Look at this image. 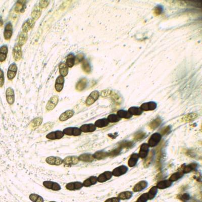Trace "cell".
I'll use <instances>...</instances> for the list:
<instances>
[{
	"instance_id": "f546056e",
	"label": "cell",
	"mask_w": 202,
	"mask_h": 202,
	"mask_svg": "<svg viewBox=\"0 0 202 202\" xmlns=\"http://www.w3.org/2000/svg\"><path fill=\"white\" fill-rule=\"evenodd\" d=\"M172 185V182H170L168 179V180H162V181L158 182L156 186L158 189H164L170 187Z\"/></svg>"
},
{
	"instance_id": "f6af8a7d",
	"label": "cell",
	"mask_w": 202,
	"mask_h": 202,
	"mask_svg": "<svg viewBox=\"0 0 202 202\" xmlns=\"http://www.w3.org/2000/svg\"><path fill=\"white\" fill-rule=\"evenodd\" d=\"M161 123H162L161 119L160 118H157L150 123L149 127L151 130H154L158 127L161 125Z\"/></svg>"
},
{
	"instance_id": "94428289",
	"label": "cell",
	"mask_w": 202,
	"mask_h": 202,
	"mask_svg": "<svg viewBox=\"0 0 202 202\" xmlns=\"http://www.w3.org/2000/svg\"><path fill=\"white\" fill-rule=\"evenodd\" d=\"M120 200L118 197H113L107 199L105 202H120Z\"/></svg>"
},
{
	"instance_id": "d6986e66",
	"label": "cell",
	"mask_w": 202,
	"mask_h": 202,
	"mask_svg": "<svg viewBox=\"0 0 202 202\" xmlns=\"http://www.w3.org/2000/svg\"><path fill=\"white\" fill-rule=\"evenodd\" d=\"M79 128L82 133H93L96 130V127L95 124L90 123L82 125Z\"/></svg>"
},
{
	"instance_id": "bcb514c9",
	"label": "cell",
	"mask_w": 202,
	"mask_h": 202,
	"mask_svg": "<svg viewBox=\"0 0 202 202\" xmlns=\"http://www.w3.org/2000/svg\"><path fill=\"white\" fill-rule=\"evenodd\" d=\"M81 67H82L83 71L87 74L90 73L92 71V68H91L90 64L87 60H84L82 61Z\"/></svg>"
},
{
	"instance_id": "7bdbcfd3",
	"label": "cell",
	"mask_w": 202,
	"mask_h": 202,
	"mask_svg": "<svg viewBox=\"0 0 202 202\" xmlns=\"http://www.w3.org/2000/svg\"><path fill=\"white\" fill-rule=\"evenodd\" d=\"M158 188H157L156 186H154L151 188V189L149 190L148 194V200H152L153 199H154L157 194H158Z\"/></svg>"
},
{
	"instance_id": "b9f144b4",
	"label": "cell",
	"mask_w": 202,
	"mask_h": 202,
	"mask_svg": "<svg viewBox=\"0 0 202 202\" xmlns=\"http://www.w3.org/2000/svg\"><path fill=\"white\" fill-rule=\"evenodd\" d=\"M59 72L60 75L63 77H65L67 75L68 73V67L65 63H61L59 66Z\"/></svg>"
},
{
	"instance_id": "7c38bea8",
	"label": "cell",
	"mask_w": 202,
	"mask_h": 202,
	"mask_svg": "<svg viewBox=\"0 0 202 202\" xmlns=\"http://www.w3.org/2000/svg\"><path fill=\"white\" fill-rule=\"evenodd\" d=\"M157 107V103L153 101L144 103L141 105L140 108L142 111H149L155 110Z\"/></svg>"
},
{
	"instance_id": "484cf974",
	"label": "cell",
	"mask_w": 202,
	"mask_h": 202,
	"mask_svg": "<svg viewBox=\"0 0 202 202\" xmlns=\"http://www.w3.org/2000/svg\"><path fill=\"white\" fill-rule=\"evenodd\" d=\"M78 160L84 162H92L95 159L93 155L89 153L82 154L78 157Z\"/></svg>"
},
{
	"instance_id": "7a4b0ae2",
	"label": "cell",
	"mask_w": 202,
	"mask_h": 202,
	"mask_svg": "<svg viewBox=\"0 0 202 202\" xmlns=\"http://www.w3.org/2000/svg\"><path fill=\"white\" fill-rule=\"evenodd\" d=\"M62 131L64 134L66 136H81L82 133L80 128L77 127H68L64 129Z\"/></svg>"
},
{
	"instance_id": "4dcf8cb0",
	"label": "cell",
	"mask_w": 202,
	"mask_h": 202,
	"mask_svg": "<svg viewBox=\"0 0 202 202\" xmlns=\"http://www.w3.org/2000/svg\"><path fill=\"white\" fill-rule=\"evenodd\" d=\"M41 14V9L40 8L39 6H36L35 8H33L32 11V19L34 20H37L40 17Z\"/></svg>"
},
{
	"instance_id": "3957f363",
	"label": "cell",
	"mask_w": 202,
	"mask_h": 202,
	"mask_svg": "<svg viewBox=\"0 0 202 202\" xmlns=\"http://www.w3.org/2000/svg\"><path fill=\"white\" fill-rule=\"evenodd\" d=\"M43 185L46 188L54 191H59L61 189V185L56 182L47 180L43 182Z\"/></svg>"
},
{
	"instance_id": "52a82bcc",
	"label": "cell",
	"mask_w": 202,
	"mask_h": 202,
	"mask_svg": "<svg viewBox=\"0 0 202 202\" xmlns=\"http://www.w3.org/2000/svg\"><path fill=\"white\" fill-rule=\"evenodd\" d=\"M128 170V168L125 165H120L115 168L112 171L113 176L116 177H119L126 173Z\"/></svg>"
},
{
	"instance_id": "f5cc1de1",
	"label": "cell",
	"mask_w": 202,
	"mask_h": 202,
	"mask_svg": "<svg viewBox=\"0 0 202 202\" xmlns=\"http://www.w3.org/2000/svg\"><path fill=\"white\" fill-rule=\"evenodd\" d=\"M163 8L161 6H157L154 8V14L155 16H159L162 13Z\"/></svg>"
},
{
	"instance_id": "f907efd6",
	"label": "cell",
	"mask_w": 202,
	"mask_h": 202,
	"mask_svg": "<svg viewBox=\"0 0 202 202\" xmlns=\"http://www.w3.org/2000/svg\"><path fill=\"white\" fill-rule=\"evenodd\" d=\"M122 148H120V147L114 149V150H112L109 153V156L110 157H115L119 154H120Z\"/></svg>"
},
{
	"instance_id": "c3c4849f",
	"label": "cell",
	"mask_w": 202,
	"mask_h": 202,
	"mask_svg": "<svg viewBox=\"0 0 202 202\" xmlns=\"http://www.w3.org/2000/svg\"><path fill=\"white\" fill-rule=\"evenodd\" d=\"M107 119L109 122V123H116L118 122L121 120L120 117L115 114H111L110 115H109Z\"/></svg>"
},
{
	"instance_id": "ba28073f",
	"label": "cell",
	"mask_w": 202,
	"mask_h": 202,
	"mask_svg": "<svg viewBox=\"0 0 202 202\" xmlns=\"http://www.w3.org/2000/svg\"><path fill=\"white\" fill-rule=\"evenodd\" d=\"M65 134H64L63 131L61 130H56V131H52L47 134L46 138L50 140H56L60 139L62 137H64Z\"/></svg>"
},
{
	"instance_id": "ab89813d",
	"label": "cell",
	"mask_w": 202,
	"mask_h": 202,
	"mask_svg": "<svg viewBox=\"0 0 202 202\" xmlns=\"http://www.w3.org/2000/svg\"><path fill=\"white\" fill-rule=\"evenodd\" d=\"M117 115L120 117V118H124L126 119L131 118L133 117V115L130 114L128 111L124 110H120L117 113Z\"/></svg>"
},
{
	"instance_id": "e0dca14e",
	"label": "cell",
	"mask_w": 202,
	"mask_h": 202,
	"mask_svg": "<svg viewBox=\"0 0 202 202\" xmlns=\"http://www.w3.org/2000/svg\"><path fill=\"white\" fill-rule=\"evenodd\" d=\"M148 186V182L145 180H142L136 183L133 188V191L136 192H140L145 189Z\"/></svg>"
},
{
	"instance_id": "ee69618b",
	"label": "cell",
	"mask_w": 202,
	"mask_h": 202,
	"mask_svg": "<svg viewBox=\"0 0 202 202\" xmlns=\"http://www.w3.org/2000/svg\"><path fill=\"white\" fill-rule=\"evenodd\" d=\"M75 57L73 54H70L67 56L66 65L68 67L71 68L75 65Z\"/></svg>"
},
{
	"instance_id": "8d00e7d4",
	"label": "cell",
	"mask_w": 202,
	"mask_h": 202,
	"mask_svg": "<svg viewBox=\"0 0 202 202\" xmlns=\"http://www.w3.org/2000/svg\"><path fill=\"white\" fill-rule=\"evenodd\" d=\"M27 38H28L27 33L23 32H21L18 37V44L20 47L23 46L24 44H25L26 42L27 41Z\"/></svg>"
},
{
	"instance_id": "9a60e30c",
	"label": "cell",
	"mask_w": 202,
	"mask_h": 202,
	"mask_svg": "<svg viewBox=\"0 0 202 202\" xmlns=\"http://www.w3.org/2000/svg\"><path fill=\"white\" fill-rule=\"evenodd\" d=\"M6 100L10 105L13 104L15 102L14 91L12 87H8L6 91Z\"/></svg>"
},
{
	"instance_id": "f35d334b",
	"label": "cell",
	"mask_w": 202,
	"mask_h": 202,
	"mask_svg": "<svg viewBox=\"0 0 202 202\" xmlns=\"http://www.w3.org/2000/svg\"><path fill=\"white\" fill-rule=\"evenodd\" d=\"M183 175H184V173L182 171H177V172H175L173 174H172L171 176L169 177V180L172 182H176L179 179H181Z\"/></svg>"
},
{
	"instance_id": "816d5d0a",
	"label": "cell",
	"mask_w": 202,
	"mask_h": 202,
	"mask_svg": "<svg viewBox=\"0 0 202 202\" xmlns=\"http://www.w3.org/2000/svg\"><path fill=\"white\" fill-rule=\"evenodd\" d=\"M148 200V194L147 193H144L142 194V195L139 197V198L137 199L136 202H147Z\"/></svg>"
},
{
	"instance_id": "83f0119b",
	"label": "cell",
	"mask_w": 202,
	"mask_h": 202,
	"mask_svg": "<svg viewBox=\"0 0 202 202\" xmlns=\"http://www.w3.org/2000/svg\"><path fill=\"white\" fill-rule=\"evenodd\" d=\"M8 52V46L3 45L0 47V62H3L7 58Z\"/></svg>"
},
{
	"instance_id": "db71d44e",
	"label": "cell",
	"mask_w": 202,
	"mask_h": 202,
	"mask_svg": "<svg viewBox=\"0 0 202 202\" xmlns=\"http://www.w3.org/2000/svg\"><path fill=\"white\" fill-rule=\"evenodd\" d=\"M84 60V54H79L76 56L75 58V64H78L81 62L83 61Z\"/></svg>"
},
{
	"instance_id": "6da1fadb",
	"label": "cell",
	"mask_w": 202,
	"mask_h": 202,
	"mask_svg": "<svg viewBox=\"0 0 202 202\" xmlns=\"http://www.w3.org/2000/svg\"><path fill=\"white\" fill-rule=\"evenodd\" d=\"M162 139V135L160 133H155L148 139V144L149 147H155L159 144Z\"/></svg>"
},
{
	"instance_id": "1f68e13d",
	"label": "cell",
	"mask_w": 202,
	"mask_h": 202,
	"mask_svg": "<svg viewBox=\"0 0 202 202\" xmlns=\"http://www.w3.org/2000/svg\"><path fill=\"white\" fill-rule=\"evenodd\" d=\"M197 166H198V165H197V163H191V164H188L185 167H184L182 171L184 174L188 173L189 172L196 170V168L197 167Z\"/></svg>"
},
{
	"instance_id": "7402d4cb",
	"label": "cell",
	"mask_w": 202,
	"mask_h": 202,
	"mask_svg": "<svg viewBox=\"0 0 202 202\" xmlns=\"http://www.w3.org/2000/svg\"><path fill=\"white\" fill-rule=\"evenodd\" d=\"M74 111L72 110H68L61 114L59 119L60 121H65L72 117L74 115Z\"/></svg>"
},
{
	"instance_id": "cb8c5ba5",
	"label": "cell",
	"mask_w": 202,
	"mask_h": 202,
	"mask_svg": "<svg viewBox=\"0 0 202 202\" xmlns=\"http://www.w3.org/2000/svg\"><path fill=\"white\" fill-rule=\"evenodd\" d=\"M98 182L97 177L95 176H92L90 177L88 179H86L83 182V186L86 188L90 187V186L96 185Z\"/></svg>"
},
{
	"instance_id": "91938a15",
	"label": "cell",
	"mask_w": 202,
	"mask_h": 202,
	"mask_svg": "<svg viewBox=\"0 0 202 202\" xmlns=\"http://www.w3.org/2000/svg\"><path fill=\"white\" fill-rule=\"evenodd\" d=\"M179 199L183 201H186V200H188L190 199V196L189 194H184L180 195L179 197Z\"/></svg>"
},
{
	"instance_id": "603a6c76",
	"label": "cell",
	"mask_w": 202,
	"mask_h": 202,
	"mask_svg": "<svg viewBox=\"0 0 202 202\" xmlns=\"http://www.w3.org/2000/svg\"><path fill=\"white\" fill-rule=\"evenodd\" d=\"M87 84V80L86 78H81L76 84V90L78 92H81L86 88Z\"/></svg>"
},
{
	"instance_id": "e575fe53",
	"label": "cell",
	"mask_w": 202,
	"mask_h": 202,
	"mask_svg": "<svg viewBox=\"0 0 202 202\" xmlns=\"http://www.w3.org/2000/svg\"><path fill=\"white\" fill-rule=\"evenodd\" d=\"M198 117H199V115L197 114L191 113L188 114L184 116L182 118V120L185 122H191L193 120H195Z\"/></svg>"
},
{
	"instance_id": "7dc6e473",
	"label": "cell",
	"mask_w": 202,
	"mask_h": 202,
	"mask_svg": "<svg viewBox=\"0 0 202 202\" xmlns=\"http://www.w3.org/2000/svg\"><path fill=\"white\" fill-rule=\"evenodd\" d=\"M29 197L32 202H44V200L43 199V197L36 194H30Z\"/></svg>"
},
{
	"instance_id": "277c9868",
	"label": "cell",
	"mask_w": 202,
	"mask_h": 202,
	"mask_svg": "<svg viewBox=\"0 0 202 202\" xmlns=\"http://www.w3.org/2000/svg\"><path fill=\"white\" fill-rule=\"evenodd\" d=\"M99 92L97 90H94L92 92L90 95L87 96V98L85 101V104L87 106H90L92 105L93 104V103L96 102V101L98 100L99 98Z\"/></svg>"
},
{
	"instance_id": "2e32d148",
	"label": "cell",
	"mask_w": 202,
	"mask_h": 202,
	"mask_svg": "<svg viewBox=\"0 0 202 202\" xmlns=\"http://www.w3.org/2000/svg\"><path fill=\"white\" fill-rule=\"evenodd\" d=\"M13 57L16 61L20 60L22 56V51L21 47L18 44H16L13 49Z\"/></svg>"
},
{
	"instance_id": "836d02e7",
	"label": "cell",
	"mask_w": 202,
	"mask_h": 202,
	"mask_svg": "<svg viewBox=\"0 0 202 202\" xmlns=\"http://www.w3.org/2000/svg\"><path fill=\"white\" fill-rule=\"evenodd\" d=\"M95 126L98 128H103L109 124V122L107 118H102L98 119L95 122Z\"/></svg>"
},
{
	"instance_id": "d590c367",
	"label": "cell",
	"mask_w": 202,
	"mask_h": 202,
	"mask_svg": "<svg viewBox=\"0 0 202 202\" xmlns=\"http://www.w3.org/2000/svg\"><path fill=\"white\" fill-rule=\"evenodd\" d=\"M133 196V193L132 191H124L119 194L117 197H118L120 200H127L131 199Z\"/></svg>"
},
{
	"instance_id": "9c48e42d",
	"label": "cell",
	"mask_w": 202,
	"mask_h": 202,
	"mask_svg": "<svg viewBox=\"0 0 202 202\" xmlns=\"http://www.w3.org/2000/svg\"><path fill=\"white\" fill-rule=\"evenodd\" d=\"M17 66L16 64L12 63L10 65L7 71V78L10 81H12L16 76L17 72Z\"/></svg>"
},
{
	"instance_id": "f1b7e54d",
	"label": "cell",
	"mask_w": 202,
	"mask_h": 202,
	"mask_svg": "<svg viewBox=\"0 0 202 202\" xmlns=\"http://www.w3.org/2000/svg\"><path fill=\"white\" fill-rule=\"evenodd\" d=\"M43 118L41 117H36L33 119L30 123V127L32 130H35L40 127L43 122Z\"/></svg>"
},
{
	"instance_id": "9f6ffc18",
	"label": "cell",
	"mask_w": 202,
	"mask_h": 202,
	"mask_svg": "<svg viewBox=\"0 0 202 202\" xmlns=\"http://www.w3.org/2000/svg\"><path fill=\"white\" fill-rule=\"evenodd\" d=\"M49 3H50V1H43H43H40L38 6L42 9L47 8V6L49 5Z\"/></svg>"
},
{
	"instance_id": "8fae6325",
	"label": "cell",
	"mask_w": 202,
	"mask_h": 202,
	"mask_svg": "<svg viewBox=\"0 0 202 202\" xmlns=\"http://www.w3.org/2000/svg\"><path fill=\"white\" fill-rule=\"evenodd\" d=\"M79 162L78 157L75 156H70L67 157L63 160V164L65 165V166L70 167L72 165H74L78 163Z\"/></svg>"
},
{
	"instance_id": "44dd1931",
	"label": "cell",
	"mask_w": 202,
	"mask_h": 202,
	"mask_svg": "<svg viewBox=\"0 0 202 202\" xmlns=\"http://www.w3.org/2000/svg\"><path fill=\"white\" fill-rule=\"evenodd\" d=\"M64 78L62 76H59L56 78L55 84V87L57 92H61L64 87Z\"/></svg>"
},
{
	"instance_id": "74e56055",
	"label": "cell",
	"mask_w": 202,
	"mask_h": 202,
	"mask_svg": "<svg viewBox=\"0 0 202 202\" xmlns=\"http://www.w3.org/2000/svg\"><path fill=\"white\" fill-rule=\"evenodd\" d=\"M54 123L50 122L44 123L43 126L40 127L38 132L39 133H45L46 131H49L50 130L52 129L53 127H54Z\"/></svg>"
},
{
	"instance_id": "d4e9b609",
	"label": "cell",
	"mask_w": 202,
	"mask_h": 202,
	"mask_svg": "<svg viewBox=\"0 0 202 202\" xmlns=\"http://www.w3.org/2000/svg\"><path fill=\"white\" fill-rule=\"evenodd\" d=\"M139 154L137 153H133L130 156L128 161V165L130 167H133L137 164L139 161Z\"/></svg>"
},
{
	"instance_id": "681fc988",
	"label": "cell",
	"mask_w": 202,
	"mask_h": 202,
	"mask_svg": "<svg viewBox=\"0 0 202 202\" xmlns=\"http://www.w3.org/2000/svg\"><path fill=\"white\" fill-rule=\"evenodd\" d=\"M133 146V142L129 141H123L120 142L119 145V147H120L122 149L124 148H130Z\"/></svg>"
},
{
	"instance_id": "60d3db41",
	"label": "cell",
	"mask_w": 202,
	"mask_h": 202,
	"mask_svg": "<svg viewBox=\"0 0 202 202\" xmlns=\"http://www.w3.org/2000/svg\"><path fill=\"white\" fill-rule=\"evenodd\" d=\"M128 111L133 116L141 115L142 114V112H143L140 107H135V106H133V107L130 108L128 109Z\"/></svg>"
},
{
	"instance_id": "5b68a950",
	"label": "cell",
	"mask_w": 202,
	"mask_h": 202,
	"mask_svg": "<svg viewBox=\"0 0 202 202\" xmlns=\"http://www.w3.org/2000/svg\"><path fill=\"white\" fill-rule=\"evenodd\" d=\"M46 162L50 165L59 166L63 164V160L59 157L50 156L46 158Z\"/></svg>"
},
{
	"instance_id": "4316f807",
	"label": "cell",
	"mask_w": 202,
	"mask_h": 202,
	"mask_svg": "<svg viewBox=\"0 0 202 202\" xmlns=\"http://www.w3.org/2000/svg\"><path fill=\"white\" fill-rule=\"evenodd\" d=\"M26 8L25 1H18L15 7V11L17 13H23Z\"/></svg>"
},
{
	"instance_id": "30bf717a",
	"label": "cell",
	"mask_w": 202,
	"mask_h": 202,
	"mask_svg": "<svg viewBox=\"0 0 202 202\" xmlns=\"http://www.w3.org/2000/svg\"><path fill=\"white\" fill-rule=\"evenodd\" d=\"M83 184L82 182H70L69 183H67L65 185V188L67 190L74 191H78L83 187Z\"/></svg>"
},
{
	"instance_id": "d6a6232c",
	"label": "cell",
	"mask_w": 202,
	"mask_h": 202,
	"mask_svg": "<svg viewBox=\"0 0 202 202\" xmlns=\"http://www.w3.org/2000/svg\"><path fill=\"white\" fill-rule=\"evenodd\" d=\"M93 158L97 160H102L105 159L109 157V153L103 151H99L93 154Z\"/></svg>"
},
{
	"instance_id": "6125c7cd",
	"label": "cell",
	"mask_w": 202,
	"mask_h": 202,
	"mask_svg": "<svg viewBox=\"0 0 202 202\" xmlns=\"http://www.w3.org/2000/svg\"><path fill=\"white\" fill-rule=\"evenodd\" d=\"M170 130V127H168H168H165V128L161 131V133L160 134H161V135H162V134H165L166 133H167V132L169 131Z\"/></svg>"
},
{
	"instance_id": "680465c9",
	"label": "cell",
	"mask_w": 202,
	"mask_h": 202,
	"mask_svg": "<svg viewBox=\"0 0 202 202\" xmlns=\"http://www.w3.org/2000/svg\"><path fill=\"white\" fill-rule=\"evenodd\" d=\"M145 133L141 132V133H138L137 134H136L134 139L136 141H139L141 140L142 138H144V136H145Z\"/></svg>"
},
{
	"instance_id": "be15d7a7",
	"label": "cell",
	"mask_w": 202,
	"mask_h": 202,
	"mask_svg": "<svg viewBox=\"0 0 202 202\" xmlns=\"http://www.w3.org/2000/svg\"><path fill=\"white\" fill-rule=\"evenodd\" d=\"M55 202V201H50V202Z\"/></svg>"
},
{
	"instance_id": "5bb4252c",
	"label": "cell",
	"mask_w": 202,
	"mask_h": 202,
	"mask_svg": "<svg viewBox=\"0 0 202 202\" xmlns=\"http://www.w3.org/2000/svg\"><path fill=\"white\" fill-rule=\"evenodd\" d=\"M149 148L148 144L147 143H144L141 145L139 154V158L142 159H145L147 158L149 153Z\"/></svg>"
},
{
	"instance_id": "11a10c76",
	"label": "cell",
	"mask_w": 202,
	"mask_h": 202,
	"mask_svg": "<svg viewBox=\"0 0 202 202\" xmlns=\"http://www.w3.org/2000/svg\"><path fill=\"white\" fill-rule=\"evenodd\" d=\"M4 82H5L4 73L3 70L0 68V87H2L3 86Z\"/></svg>"
},
{
	"instance_id": "ac0fdd59",
	"label": "cell",
	"mask_w": 202,
	"mask_h": 202,
	"mask_svg": "<svg viewBox=\"0 0 202 202\" xmlns=\"http://www.w3.org/2000/svg\"><path fill=\"white\" fill-rule=\"evenodd\" d=\"M13 34V26L11 23H8L5 26V29L4 32V36L7 41L11 39Z\"/></svg>"
},
{
	"instance_id": "e7e4bbea",
	"label": "cell",
	"mask_w": 202,
	"mask_h": 202,
	"mask_svg": "<svg viewBox=\"0 0 202 202\" xmlns=\"http://www.w3.org/2000/svg\"></svg>"
},
{
	"instance_id": "6f0895ef",
	"label": "cell",
	"mask_w": 202,
	"mask_h": 202,
	"mask_svg": "<svg viewBox=\"0 0 202 202\" xmlns=\"http://www.w3.org/2000/svg\"><path fill=\"white\" fill-rule=\"evenodd\" d=\"M111 94V90H102L101 93V96L102 97H107V96H109V95Z\"/></svg>"
},
{
	"instance_id": "8992f818",
	"label": "cell",
	"mask_w": 202,
	"mask_h": 202,
	"mask_svg": "<svg viewBox=\"0 0 202 202\" xmlns=\"http://www.w3.org/2000/svg\"><path fill=\"white\" fill-rule=\"evenodd\" d=\"M59 102L58 96H53L50 99L46 105V109L47 111L53 110L56 107Z\"/></svg>"
},
{
	"instance_id": "ffe728a7",
	"label": "cell",
	"mask_w": 202,
	"mask_h": 202,
	"mask_svg": "<svg viewBox=\"0 0 202 202\" xmlns=\"http://www.w3.org/2000/svg\"><path fill=\"white\" fill-rule=\"evenodd\" d=\"M35 25V21L32 19H29L22 25L23 32L27 33L31 30Z\"/></svg>"
},
{
	"instance_id": "4fadbf2b",
	"label": "cell",
	"mask_w": 202,
	"mask_h": 202,
	"mask_svg": "<svg viewBox=\"0 0 202 202\" xmlns=\"http://www.w3.org/2000/svg\"><path fill=\"white\" fill-rule=\"evenodd\" d=\"M112 176H113V174L111 171H105L101 174H99L98 177H97L98 182L100 183H103L105 182H107L112 179Z\"/></svg>"
}]
</instances>
